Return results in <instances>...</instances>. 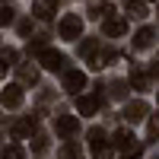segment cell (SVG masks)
Returning <instances> with one entry per match:
<instances>
[{
    "label": "cell",
    "instance_id": "cell-16",
    "mask_svg": "<svg viewBox=\"0 0 159 159\" xmlns=\"http://www.w3.org/2000/svg\"><path fill=\"white\" fill-rule=\"evenodd\" d=\"M130 86H134V89H147L150 86V76L143 73L140 67H130Z\"/></svg>",
    "mask_w": 159,
    "mask_h": 159
},
{
    "label": "cell",
    "instance_id": "cell-25",
    "mask_svg": "<svg viewBox=\"0 0 159 159\" xmlns=\"http://www.w3.org/2000/svg\"><path fill=\"white\" fill-rule=\"evenodd\" d=\"M150 73H153V76H159V64H156V67H153V70H150Z\"/></svg>",
    "mask_w": 159,
    "mask_h": 159
},
{
    "label": "cell",
    "instance_id": "cell-22",
    "mask_svg": "<svg viewBox=\"0 0 159 159\" xmlns=\"http://www.w3.org/2000/svg\"><path fill=\"white\" fill-rule=\"evenodd\" d=\"M45 150H48V140H45V137H35V143H32V153H35V156H42Z\"/></svg>",
    "mask_w": 159,
    "mask_h": 159
},
{
    "label": "cell",
    "instance_id": "cell-10",
    "mask_svg": "<svg viewBox=\"0 0 159 159\" xmlns=\"http://www.w3.org/2000/svg\"><path fill=\"white\" fill-rule=\"evenodd\" d=\"M35 124H38V115H25L22 121H16L10 130H13V137H16V140H22V137H29L32 130H35Z\"/></svg>",
    "mask_w": 159,
    "mask_h": 159
},
{
    "label": "cell",
    "instance_id": "cell-23",
    "mask_svg": "<svg viewBox=\"0 0 159 159\" xmlns=\"http://www.w3.org/2000/svg\"><path fill=\"white\" fill-rule=\"evenodd\" d=\"M61 159H76V147L73 143H67V147L61 150Z\"/></svg>",
    "mask_w": 159,
    "mask_h": 159
},
{
    "label": "cell",
    "instance_id": "cell-4",
    "mask_svg": "<svg viewBox=\"0 0 159 159\" xmlns=\"http://www.w3.org/2000/svg\"><path fill=\"white\" fill-rule=\"evenodd\" d=\"M57 32H61V38H67V42H76V38L83 35V19H80L76 13H67V16L61 19Z\"/></svg>",
    "mask_w": 159,
    "mask_h": 159
},
{
    "label": "cell",
    "instance_id": "cell-19",
    "mask_svg": "<svg viewBox=\"0 0 159 159\" xmlns=\"http://www.w3.org/2000/svg\"><path fill=\"white\" fill-rule=\"evenodd\" d=\"M111 96L115 99H124L127 96V83H124V80H115V83H111Z\"/></svg>",
    "mask_w": 159,
    "mask_h": 159
},
{
    "label": "cell",
    "instance_id": "cell-17",
    "mask_svg": "<svg viewBox=\"0 0 159 159\" xmlns=\"http://www.w3.org/2000/svg\"><path fill=\"white\" fill-rule=\"evenodd\" d=\"M159 137V115H150V124H147V140Z\"/></svg>",
    "mask_w": 159,
    "mask_h": 159
},
{
    "label": "cell",
    "instance_id": "cell-1",
    "mask_svg": "<svg viewBox=\"0 0 159 159\" xmlns=\"http://www.w3.org/2000/svg\"><path fill=\"white\" fill-rule=\"evenodd\" d=\"M86 137H89V150H92L96 159H111L115 156V143H108V137H105L102 127H92Z\"/></svg>",
    "mask_w": 159,
    "mask_h": 159
},
{
    "label": "cell",
    "instance_id": "cell-11",
    "mask_svg": "<svg viewBox=\"0 0 159 159\" xmlns=\"http://www.w3.org/2000/svg\"><path fill=\"white\" fill-rule=\"evenodd\" d=\"M19 105H22V86L19 83L3 86V108H19Z\"/></svg>",
    "mask_w": 159,
    "mask_h": 159
},
{
    "label": "cell",
    "instance_id": "cell-18",
    "mask_svg": "<svg viewBox=\"0 0 159 159\" xmlns=\"http://www.w3.org/2000/svg\"><path fill=\"white\" fill-rule=\"evenodd\" d=\"M0 61H3V70H7V67H16V51H13V48H3Z\"/></svg>",
    "mask_w": 159,
    "mask_h": 159
},
{
    "label": "cell",
    "instance_id": "cell-5",
    "mask_svg": "<svg viewBox=\"0 0 159 159\" xmlns=\"http://www.w3.org/2000/svg\"><path fill=\"white\" fill-rule=\"evenodd\" d=\"M38 64H42L45 70H67V67H64L67 57H64L61 51H54V48H45L42 54H38Z\"/></svg>",
    "mask_w": 159,
    "mask_h": 159
},
{
    "label": "cell",
    "instance_id": "cell-26",
    "mask_svg": "<svg viewBox=\"0 0 159 159\" xmlns=\"http://www.w3.org/2000/svg\"><path fill=\"white\" fill-rule=\"evenodd\" d=\"M3 3H7V0H3Z\"/></svg>",
    "mask_w": 159,
    "mask_h": 159
},
{
    "label": "cell",
    "instance_id": "cell-9",
    "mask_svg": "<svg viewBox=\"0 0 159 159\" xmlns=\"http://www.w3.org/2000/svg\"><path fill=\"white\" fill-rule=\"evenodd\" d=\"M102 105V96L99 92H86V96H76V111L80 115H96Z\"/></svg>",
    "mask_w": 159,
    "mask_h": 159
},
{
    "label": "cell",
    "instance_id": "cell-13",
    "mask_svg": "<svg viewBox=\"0 0 159 159\" xmlns=\"http://www.w3.org/2000/svg\"><path fill=\"white\" fill-rule=\"evenodd\" d=\"M153 42H156V29H150V25H143V29L134 35V48H137V51L153 48Z\"/></svg>",
    "mask_w": 159,
    "mask_h": 159
},
{
    "label": "cell",
    "instance_id": "cell-20",
    "mask_svg": "<svg viewBox=\"0 0 159 159\" xmlns=\"http://www.w3.org/2000/svg\"><path fill=\"white\" fill-rule=\"evenodd\" d=\"M3 159H22V147L19 143H10V147L3 150Z\"/></svg>",
    "mask_w": 159,
    "mask_h": 159
},
{
    "label": "cell",
    "instance_id": "cell-24",
    "mask_svg": "<svg viewBox=\"0 0 159 159\" xmlns=\"http://www.w3.org/2000/svg\"><path fill=\"white\" fill-rule=\"evenodd\" d=\"M0 22H3V25H10V22H13V10H10L7 3H3V13H0Z\"/></svg>",
    "mask_w": 159,
    "mask_h": 159
},
{
    "label": "cell",
    "instance_id": "cell-2",
    "mask_svg": "<svg viewBox=\"0 0 159 159\" xmlns=\"http://www.w3.org/2000/svg\"><path fill=\"white\" fill-rule=\"evenodd\" d=\"M115 150L121 153L124 159H134V156H140V150H143V143L130 134V130H118L115 134Z\"/></svg>",
    "mask_w": 159,
    "mask_h": 159
},
{
    "label": "cell",
    "instance_id": "cell-6",
    "mask_svg": "<svg viewBox=\"0 0 159 159\" xmlns=\"http://www.w3.org/2000/svg\"><path fill=\"white\" fill-rule=\"evenodd\" d=\"M54 130H57V137H73L80 130V118L76 115H57L54 118Z\"/></svg>",
    "mask_w": 159,
    "mask_h": 159
},
{
    "label": "cell",
    "instance_id": "cell-14",
    "mask_svg": "<svg viewBox=\"0 0 159 159\" xmlns=\"http://www.w3.org/2000/svg\"><path fill=\"white\" fill-rule=\"evenodd\" d=\"M16 73H19V83H35L38 80V67L29 61V64H16Z\"/></svg>",
    "mask_w": 159,
    "mask_h": 159
},
{
    "label": "cell",
    "instance_id": "cell-7",
    "mask_svg": "<svg viewBox=\"0 0 159 159\" xmlns=\"http://www.w3.org/2000/svg\"><path fill=\"white\" fill-rule=\"evenodd\" d=\"M64 89L80 96V92L86 89V73L83 70H64Z\"/></svg>",
    "mask_w": 159,
    "mask_h": 159
},
{
    "label": "cell",
    "instance_id": "cell-8",
    "mask_svg": "<svg viewBox=\"0 0 159 159\" xmlns=\"http://www.w3.org/2000/svg\"><path fill=\"white\" fill-rule=\"evenodd\" d=\"M147 111H150V108H147V102H140V99H137V102H127V105H124L121 118H124L127 124H137V121H143V118H147Z\"/></svg>",
    "mask_w": 159,
    "mask_h": 159
},
{
    "label": "cell",
    "instance_id": "cell-15",
    "mask_svg": "<svg viewBox=\"0 0 159 159\" xmlns=\"http://www.w3.org/2000/svg\"><path fill=\"white\" fill-rule=\"evenodd\" d=\"M124 16H127V19H143V16H147V7H143V0H127Z\"/></svg>",
    "mask_w": 159,
    "mask_h": 159
},
{
    "label": "cell",
    "instance_id": "cell-3",
    "mask_svg": "<svg viewBox=\"0 0 159 159\" xmlns=\"http://www.w3.org/2000/svg\"><path fill=\"white\" fill-rule=\"evenodd\" d=\"M102 32L108 38H124L127 35V16H118V13L111 10L108 16H102Z\"/></svg>",
    "mask_w": 159,
    "mask_h": 159
},
{
    "label": "cell",
    "instance_id": "cell-21",
    "mask_svg": "<svg viewBox=\"0 0 159 159\" xmlns=\"http://www.w3.org/2000/svg\"><path fill=\"white\" fill-rule=\"evenodd\" d=\"M102 13H111V7H105V3H89V16H102Z\"/></svg>",
    "mask_w": 159,
    "mask_h": 159
},
{
    "label": "cell",
    "instance_id": "cell-12",
    "mask_svg": "<svg viewBox=\"0 0 159 159\" xmlns=\"http://www.w3.org/2000/svg\"><path fill=\"white\" fill-rule=\"evenodd\" d=\"M57 13V0H35L32 3V16L35 19H51Z\"/></svg>",
    "mask_w": 159,
    "mask_h": 159
}]
</instances>
